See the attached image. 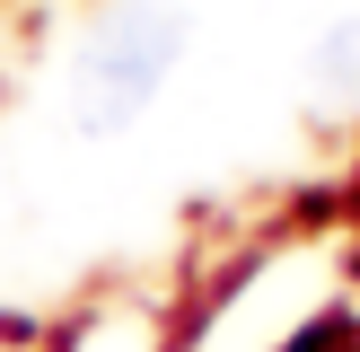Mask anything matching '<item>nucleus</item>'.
<instances>
[{"mask_svg": "<svg viewBox=\"0 0 360 352\" xmlns=\"http://www.w3.org/2000/svg\"><path fill=\"white\" fill-rule=\"evenodd\" d=\"M316 80L326 88H360V18H343V27L316 44Z\"/></svg>", "mask_w": 360, "mask_h": 352, "instance_id": "nucleus-2", "label": "nucleus"}, {"mask_svg": "<svg viewBox=\"0 0 360 352\" xmlns=\"http://www.w3.org/2000/svg\"><path fill=\"white\" fill-rule=\"evenodd\" d=\"M176 44H185V18H176L167 0H123V9L88 35L79 70H70V115H79L88 132H123V123L158 97Z\"/></svg>", "mask_w": 360, "mask_h": 352, "instance_id": "nucleus-1", "label": "nucleus"}, {"mask_svg": "<svg viewBox=\"0 0 360 352\" xmlns=\"http://www.w3.org/2000/svg\"><path fill=\"white\" fill-rule=\"evenodd\" d=\"M290 352H360V344H352V334H334V326H316V334H299Z\"/></svg>", "mask_w": 360, "mask_h": 352, "instance_id": "nucleus-3", "label": "nucleus"}]
</instances>
